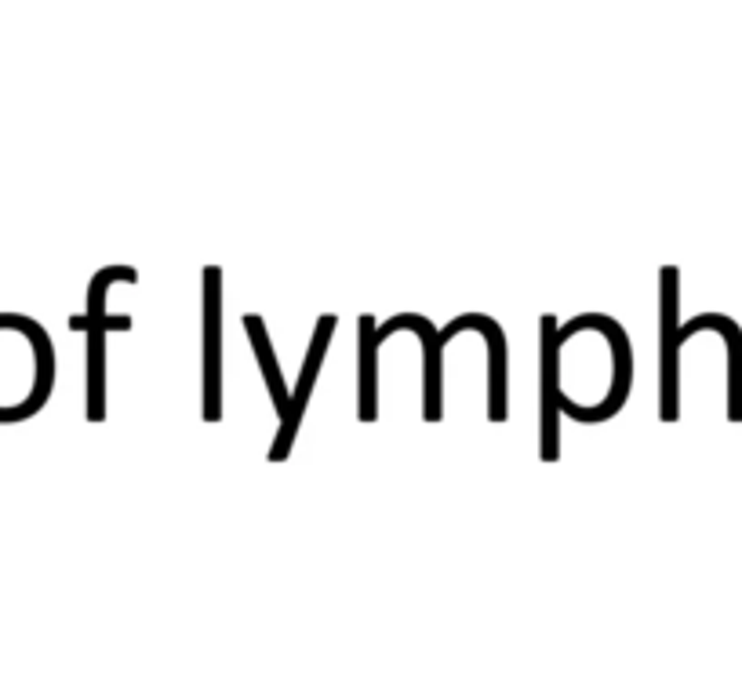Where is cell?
Masks as SVG:
<instances>
[{
	"mask_svg": "<svg viewBox=\"0 0 742 698\" xmlns=\"http://www.w3.org/2000/svg\"><path fill=\"white\" fill-rule=\"evenodd\" d=\"M375 317L361 313L357 317V419L375 422L379 419V346H375Z\"/></svg>",
	"mask_w": 742,
	"mask_h": 698,
	"instance_id": "8992f818",
	"label": "cell"
},
{
	"mask_svg": "<svg viewBox=\"0 0 742 698\" xmlns=\"http://www.w3.org/2000/svg\"><path fill=\"white\" fill-rule=\"evenodd\" d=\"M244 331H248V342H251V349H255V364H259L262 379H266L273 408H277V419H284V415H288V404H291V389L284 386L281 364H277V353H273L270 335H266V320H262L259 313H244Z\"/></svg>",
	"mask_w": 742,
	"mask_h": 698,
	"instance_id": "52a82bcc",
	"label": "cell"
},
{
	"mask_svg": "<svg viewBox=\"0 0 742 698\" xmlns=\"http://www.w3.org/2000/svg\"><path fill=\"white\" fill-rule=\"evenodd\" d=\"M706 331V313L681 320V270H659V419H681V346Z\"/></svg>",
	"mask_w": 742,
	"mask_h": 698,
	"instance_id": "7a4b0ae2",
	"label": "cell"
},
{
	"mask_svg": "<svg viewBox=\"0 0 742 698\" xmlns=\"http://www.w3.org/2000/svg\"><path fill=\"white\" fill-rule=\"evenodd\" d=\"M204 422L222 419V270H204Z\"/></svg>",
	"mask_w": 742,
	"mask_h": 698,
	"instance_id": "5b68a950",
	"label": "cell"
},
{
	"mask_svg": "<svg viewBox=\"0 0 742 698\" xmlns=\"http://www.w3.org/2000/svg\"><path fill=\"white\" fill-rule=\"evenodd\" d=\"M331 335H335V317L324 313V317L317 320V328H313V339H310V349H306V360H302L299 382H295V389H291L288 415L281 419V429H277V437H273L270 462H284L291 455V444H295V437H299V426H302V419H306L313 389H317V375H321L324 357H328Z\"/></svg>",
	"mask_w": 742,
	"mask_h": 698,
	"instance_id": "277c9868",
	"label": "cell"
},
{
	"mask_svg": "<svg viewBox=\"0 0 742 698\" xmlns=\"http://www.w3.org/2000/svg\"><path fill=\"white\" fill-rule=\"evenodd\" d=\"M393 331H415L422 342V419L441 422L444 419V346L459 335V331H477V313H459L444 328H433L430 320L419 313H397L386 324L375 328V346L390 339Z\"/></svg>",
	"mask_w": 742,
	"mask_h": 698,
	"instance_id": "3957f363",
	"label": "cell"
},
{
	"mask_svg": "<svg viewBox=\"0 0 742 698\" xmlns=\"http://www.w3.org/2000/svg\"><path fill=\"white\" fill-rule=\"evenodd\" d=\"M124 280V284H139V270L135 266H106L91 277L88 284V313H77L70 317L73 331H84L88 335V419L102 422L106 419V339L110 331H131L128 313H117L110 317L106 313V291Z\"/></svg>",
	"mask_w": 742,
	"mask_h": 698,
	"instance_id": "6da1fadb",
	"label": "cell"
}]
</instances>
